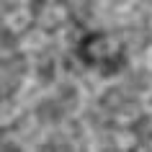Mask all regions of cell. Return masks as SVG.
<instances>
[{
    "label": "cell",
    "mask_w": 152,
    "mask_h": 152,
    "mask_svg": "<svg viewBox=\"0 0 152 152\" xmlns=\"http://www.w3.org/2000/svg\"><path fill=\"white\" fill-rule=\"evenodd\" d=\"M44 47H47V34L44 31H31L23 39V49L26 52H39V49H44Z\"/></svg>",
    "instance_id": "3957f363"
},
{
    "label": "cell",
    "mask_w": 152,
    "mask_h": 152,
    "mask_svg": "<svg viewBox=\"0 0 152 152\" xmlns=\"http://www.w3.org/2000/svg\"><path fill=\"white\" fill-rule=\"evenodd\" d=\"M28 21H31V16H28V10H26V8L10 10L8 16H5V26H8L10 31H21V28H26Z\"/></svg>",
    "instance_id": "7a4b0ae2"
},
{
    "label": "cell",
    "mask_w": 152,
    "mask_h": 152,
    "mask_svg": "<svg viewBox=\"0 0 152 152\" xmlns=\"http://www.w3.org/2000/svg\"><path fill=\"white\" fill-rule=\"evenodd\" d=\"M106 3H116V5H124V3H129V0H106Z\"/></svg>",
    "instance_id": "277c9868"
},
{
    "label": "cell",
    "mask_w": 152,
    "mask_h": 152,
    "mask_svg": "<svg viewBox=\"0 0 152 152\" xmlns=\"http://www.w3.org/2000/svg\"><path fill=\"white\" fill-rule=\"evenodd\" d=\"M67 18V10L59 5V3H52V5H47L44 8V13H41V26H47V28H54V26H59Z\"/></svg>",
    "instance_id": "6da1fadb"
}]
</instances>
